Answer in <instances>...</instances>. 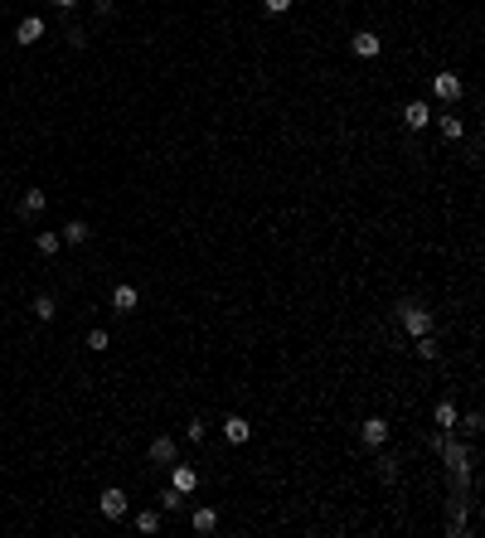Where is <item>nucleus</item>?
Segmentation results:
<instances>
[{"instance_id": "1", "label": "nucleus", "mask_w": 485, "mask_h": 538, "mask_svg": "<svg viewBox=\"0 0 485 538\" xmlns=\"http://www.w3.org/2000/svg\"><path fill=\"white\" fill-rule=\"evenodd\" d=\"M398 321H403V330L417 339V335H432V311L422 306V301H398Z\"/></svg>"}, {"instance_id": "2", "label": "nucleus", "mask_w": 485, "mask_h": 538, "mask_svg": "<svg viewBox=\"0 0 485 538\" xmlns=\"http://www.w3.org/2000/svg\"><path fill=\"white\" fill-rule=\"evenodd\" d=\"M170 485H175L180 495H194V490H199V470H194V466H175V461H170Z\"/></svg>"}, {"instance_id": "3", "label": "nucleus", "mask_w": 485, "mask_h": 538, "mask_svg": "<svg viewBox=\"0 0 485 538\" xmlns=\"http://www.w3.org/2000/svg\"><path fill=\"white\" fill-rule=\"evenodd\" d=\"M126 509H131V505H126V490H117V485L102 490V514H107V519H126Z\"/></svg>"}, {"instance_id": "4", "label": "nucleus", "mask_w": 485, "mask_h": 538, "mask_svg": "<svg viewBox=\"0 0 485 538\" xmlns=\"http://www.w3.org/2000/svg\"><path fill=\"white\" fill-rule=\"evenodd\" d=\"M432 93H437L442 102H456V98H461V78H456V73H437V78H432Z\"/></svg>"}, {"instance_id": "5", "label": "nucleus", "mask_w": 485, "mask_h": 538, "mask_svg": "<svg viewBox=\"0 0 485 538\" xmlns=\"http://www.w3.org/2000/svg\"><path fill=\"white\" fill-rule=\"evenodd\" d=\"M442 456H447V470H452V466H471V446H466V441H456V431L447 436Z\"/></svg>"}, {"instance_id": "6", "label": "nucleus", "mask_w": 485, "mask_h": 538, "mask_svg": "<svg viewBox=\"0 0 485 538\" xmlns=\"http://www.w3.org/2000/svg\"><path fill=\"white\" fill-rule=\"evenodd\" d=\"M427 121H432V107H427V102H408V107H403V126H408V131H422Z\"/></svg>"}, {"instance_id": "7", "label": "nucleus", "mask_w": 485, "mask_h": 538, "mask_svg": "<svg viewBox=\"0 0 485 538\" xmlns=\"http://www.w3.org/2000/svg\"><path fill=\"white\" fill-rule=\"evenodd\" d=\"M15 39L29 49L34 39H44V20H39V15H24V20H20V29H15Z\"/></svg>"}, {"instance_id": "8", "label": "nucleus", "mask_w": 485, "mask_h": 538, "mask_svg": "<svg viewBox=\"0 0 485 538\" xmlns=\"http://www.w3.org/2000/svg\"><path fill=\"white\" fill-rule=\"evenodd\" d=\"M350 49H355L359 59H379V34H374V29H359V34L350 39Z\"/></svg>"}, {"instance_id": "9", "label": "nucleus", "mask_w": 485, "mask_h": 538, "mask_svg": "<svg viewBox=\"0 0 485 538\" xmlns=\"http://www.w3.org/2000/svg\"><path fill=\"white\" fill-rule=\"evenodd\" d=\"M359 436H364V446H374V451H379V446L388 441V422H384V417H369V422L359 427Z\"/></svg>"}, {"instance_id": "10", "label": "nucleus", "mask_w": 485, "mask_h": 538, "mask_svg": "<svg viewBox=\"0 0 485 538\" xmlns=\"http://www.w3.org/2000/svg\"><path fill=\"white\" fill-rule=\"evenodd\" d=\"M146 456H151V461H156V466H170V461H175V436H156V441H151V451H146Z\"/></svg>"}, {"instance_id": "11", "label": "nucleus", "mask_w": 485, "mask_h": 538, "mask_svg": "<svg viewBox=\"0 0 485 538\" xmlns=\"http://www.w3.org/2000/svg\"><path fill=\"white\" fill-rule=\"evenodd\" d=\"M223 436H228V441H248V436H253V422H248V417H223Z\"/></svg>"}, {"instance_id": "12", "label": "nucleus", "mask_w": 485, "mask_h": 538, "mask_svg": "<svg viewBox=\"0 0 485 538\" xmlns=\"http://www.w3.org/2000/svg\"><path fill=\"white\" fill-rule=\"evenodd\" d=\"M59 238H64V243H73V247H78V243H88V238H93V228H88V223H83V218H73V223H68V228H59Z\"/></svg>"}, {"instance_id": "13", "label": "nucleus", "mask_w": 485, "mask_h": 538, "mask_svg": "<svg viewBox=\"0 0 485 538\" xmlns=\"http://www.w3.org/2000/svg\"><path fill=\"white\" fill-rule=\"evenodd\" d=\"M136 301H141V296H136V286H117V291H112V311H121V316H126V311H136Z\"/></svg>"}, {"instance_id": "14", "label": "nucleus", "mask_w": 485, "mask_h": 538, "mask_svg": "<svg viewBox=\"0 0 485 538\" xmlns=\"http://www.w3.org/2000/svg\"><path fill=\"white\" fill-rule=\"evenodd\" d=\"M44 204H49V199H44V190H29V194H20V214H24V218L44 214Z\"/></svg>"}, {"instance_id": "15", "label": "nucleus", "mask_w": 485, "mask_h": 538, "mask_svg": "<svg viewBox=\"0 0 485 538\" xmlns=\"http://www.w3.org/2000/svg\"><path fill=\"white\" fill-rule=\"evenodd\" d=\"M437 131H442L447 141H461V131H466V126H461V116H456V112H447V116H437Z\"/></svg>"}, {"instance_id": "16", "label": "nucleus", "mask_w": 485, "mask_h": 538, "mask_svg": "<svg viewBox=\"0 0 485 538\" xmlns=\"http://www.w3.org/2000/svg\"><path fill=\"white\" fill-rule=\"evenodd\" d=\"M194 534H214V529H218V509H194Z\"/></svg>"}, {"instance_id": "17", "label": "nucleus", "mask_w": 485, "mask_h": 538, "mask_svg": "<svg viewBox=\"0 0 485 538\" xmlns=\"http://www.w3.org/2000/svg\"><path fill=\"white\" fill-rule=\"evenodd\" d=\"M29 311H34V321H54V316H59L54 296H34V301H29Z\"/></svg>"}, {"instance_id": "18", "label": "nucleus", "mask_w": 485, "mask_h": 538, "mask_svg": "<svg viewBox=\"0 0 485 538\" xmlns=\"http://www.w3.org/2000/svg\"><path fill=\"white\" fill-rule=\"evenodd\" d=\"M432 417H437V427H442V431H456V403H437Z\"/></svg>"}, {"instance_id": "19", "label": "nucleus", "mask_w": 485, "mask_h": 538, "mask_svg": "<svg viewBox=\"0 0 485 538\" xmlns=\"http://www.w3.org/2000/svg\"><path fill=\"white\" fill-rule=\"evenodd\" d=\"M34 247H39L44 257H54V252L64 247V238H59V233H39V238H34Z\"/></svg>"}, {"instance_id": "20", "label": "nucleus", "mask_w": 485, "mask_h": 538, "mask_svg": "<svg viewBox=\"0 0 485 538\" xmlns=\"http://www.w3.org/2000/svg\"><path fill=\"white\" fill-rule=\"evenodd\" d=\"M437 354H442V344H437L432 335H417V359H427V364H432Z\"/></svg>"}, {"instance_id": "21", "label": "nucleus", "mask_w": 485, "mask_h": 538, "mask_svg": "<svg viewBox=\"0 0 485 538\" xmlns=\"http://www.w3.org/2000/svg\"><path fill=\"white\" fill-rule=\"evenodd\" d=\"M136 529H141V534H161V514H156V509H141V514H136Z\"/></svg>"}, {"instance_id": "22", "label": "nucleus", "mask_w": 485, "mask_h": 538, "mask_svg": "<svg viewBox=\"0 0 485 538\" xmlns=\"http://www.w3.org/2000/svg\"><path fill=\"white\" fill-rule=\"evenodd\" d=\"M379 480H384V485L398 480V456H379Z\"/></svg>"}, {"instance_id": "23", "label": "nucleus", "mask_w": 485, "mask_h": 538, "mask_svg": "<svg viewBox=\"0 0 485 538\" xmlns=\"http://www.w3.org/2000/svg\"><path fill=\"white\" fill-rule=\"evenodd\" d=\"M161 509H170V514H175V509H185V495H180L175 485H170V490H161Z\"/></svg>"}, {"instance_id": "24", "label": "nucleus", "mask_w": 485, "mask_h": 538, "mask_svg": "<svg viewBox=\"0 0 485 538\" xmlns=\"http://www.w3.org/2000/svg\"><path fill=\"white\" fill-rule=\"evenodd\" d=\"M461 431H466V436H481V413H466V417H461Z\"/></svg>"}, {"instance_id": "25", "label": "nucleus", "mask_w": 485, "mask_h": 538, "mask_svg": "<svg viewBox=\"0 0 485 538\" xmlns=\"http://www.w3.org/2000/svg\"><path fill=\"white\" fill-rule=\"evenodd\" d=\"M262 10H267V15H287L291 0H262Z\"/></svg>"}, {"instance_id": "26", "label": "nucleus", "mask_w": 485, "mask_h": 538, "mask_svg": "<svg viewBox=\"0 0 485 538\" xmlns=\"http://www.w3.org/2000/svg\"><path fill=\"white\" fill-rule=\"evenodd\" d=\"M185 436H190V441H204V436H209V427H204V422H190V427H185Z\"/></svg>"}, {"instance_id": "27", "label": "nucleus", "mask_w": 485, "mask_h": 538, "mask_svg": "<svg viewBox=\"0 0 485 538\" xmlns=\"http://www.w3.org/2000/svg\"><path fill=\"white\" fill-rule=\"evenodd\" d=\"M88 349H107V330H93V335H88Z\"/></svg>"}, {"instance_id": "28", "label": "nucleus", "mask_w": 485, "mask_h": 538, "mask_svg": "<svg viewBox=\"0 0 485 538\" xmlns=\"http://www.w3.org/2000/svg\"><path fill=\"white\" fill-rule=\"evenodd\" d=\"M54 5H59V10H73V5H78V0H54Z\"/></svg>"}]
</instances>
